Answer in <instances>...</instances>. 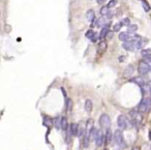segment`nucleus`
<instances>
[{
	"instance_id": "nucleus-1",
	"label": "nucleus",
	"mask_w": 151,
	"mask_h": 150,
	"mask_svg": "<svg viewBox=\"0 0 151 150\" xmlns=\"http://www.w3.org/2000/svg\"><path fill=\"white\" fill-rule=\"evenodd\" d=\"M113 140H114L115 143H116L118 146H120L121 148L125 147V140H124L123 134H122V132H121L120 129H117V131L114 133V135H113Z\"/></svg>"
},
{
	"instance_id": "nucleus-2",
	"label": "nucleus",
	"mask_w": 151,
	"mask_h": 150,
	"mask_svg": "<svg viewBox=\"0 0 151 150\" xmlns=\"http://www.w3.org/2000/svg\"><path fill=\"white\" fill-rule=\"evenodd\" d=\"M150 108V100L149 98H143L138 105V111L140 113H145Z\"/></svg>"
},
{
	"instance_id": "nucleus-3",
	"label": "nucleus",
	"mask_w": 151,
	"mask_h": 150,
	"mask_svg": "<svg viewBox=\"0 0 151 150\" xmlns=\"http://www.w3.org/2000/svg\"><path fill=\"white\" fill-rule=\"evenodd\" d=\"M99 124L102 128L105 129H109L111 126V119L107 114H102L99 118Z\"/></svg>"
},
{
	"instance_id": "nucleus-4",
	"label": "nucleus",
	"mask_w": 151,
	"mask_h": 150,
	"mask_svg": "<svg viewBox=\"0 0 151 150\" xmlns=\"http://www.w3.org/2000/svg\"><path fill=\"white\" fill-rule=\"evenodd\" d=\"M128 123H129V121L124 115H120L117 118V125L120 129H126L128 127Z\"/></svg>"
},
{
	"instance_id": "nucleus-5",
	"label": "nucleus",
	"mask_w": 151,
	"mask_h": 150,
	"mask_svg": "<svg viewBox=\"0 0 151 150\" xmlns=\"http://www.w3.org/2000/svg\"><path fill=\"white\" fill-rule=\"evenodd\" d=\"M140 38V37H137V38H133V39H129L127 42H124L122 44V48L127 50V51H134L136 49V40Z\"/></svg>"
},
{
	"instance_id": "nucleus-6",
	"label": "nucleus",
	"mask_w": 151,
	"mask_h": 150,
	"mask_svg": "<svg viewBox=\"0 0 151 150\" xmlns=\"http://www.w3.org/2000/svg\"><path fill=\"white\" fill-rule=\"evenodd\" d=\"M142 113H140L139 111H132L131 112V115H132V118H133V122L136 124V125H139L142 123Z\"/></svg>"
},
{
	"instance_id": "nucleus-7",
	"label": "nucleus",
	"mask_w": 151,
	"mask_h": 150,
	"mask_svg": "<svg viewBox=\"0 0 151 150\" xmlns=\"http://www.w3.org/2000/svg\"><path fill=\"white\" fill-rule=\"evenodd\" d=\"M138 71H139V73H140L141 75H146V74L150 71V66H149V64H148L147 62H145V61H141V62L139 63Z\"/></svg>"
},
{
	"instance_id": "nucleus-8",
	"label": "nucleus",
	"mask_w": 151,
	"mask_h": 150,
	"mask_svg": "<svg viewBox=\"0 0 151 150\" xmlns=\"http://www.w3.org/2000/svg\"><path fill=\"white\" fill-rule=\"evenodd\" d=\"M43 124H44L46 127L50 128V127L52 126V124H53V119H52L51 117H49V116L45 115V116H44V121H43Z\"/></svg>"
},
{
	"instance_id": "nucleus-9",
	"label": "nucleus",
	"mask_w": 151,
	"mask_h": 150,
	"mask_svg": "<svg viewBox=\"0 0 151 150\" xmlns=\"http://www.w3.org/2000/svg\"><path fill=\"white\" fill-rule=\"evenodd\" d=\"M147 39L145 38H138L136 40V49H142L144 46H146Z\"/></svg>"
},
{
	"instance_id": "nucleus-10",
	"label": "nucleus",
	"mask_w": 151,
	"mask_h": 150,
	"mask_svg": "<svg viewBox=\"0 0 151 150\" xmlns=\"http://www.w3.org/2000/svg\"><path fill=\"white\" fill-rule=\"evenodd\" d=\"M131 82L136 83L137 85H139V86H141V87L145 86V82H144V80H143L142 77H135V78H133V79L131 80Z\"/></svg>"
},
{
	"instance_id": "nucleus-11",
	"label": "nucleus",
	"mask_w": 151,
	"mask_h": 150,
	"mask_svg": "<svg viewBox=\"0 0 151 150\" xmlns=\"http://www.w3.org/2000/svg\"><path fill=\"white\" fill-rule=\"evenodd\" d=\"M95 143L97 146H101L104 144V136L101 134V132H97V135H96V138H95Z\"/></svg>"
},
{
	"instance_id": "nucleus-12",
	"label": "nucleus",
	"mask_w": 151,
	"mask_h": 150,
	"mask_svg": "<svg viewBox=\"0 0 151 150\" xmlns=\"http://www.w3.org/2000/svg\"><path fill=\"white\" fill-rule=\"evenodd\" d=\"M107 42L106 40H101L99 44H98V46H97V51H98V53H104L106 50H107Z\"/></svg>"
},
{
	"instance_id": "nucleus-13",
	"label": "nucleus",
	"mask_w": 151,
	"mask_h": 150,
	"mask_svg": "<svg viewBox=\"0 0 151 150\" xmlns=\"http://www.w3.org/2000/svg\"><path fill=\"white\" fill-rule=\"evenodd\" d=\"M70 132H71L72 136H78V134H79V124L78 123H72Z\"/></svg>"
},
{
	"instance_id": "nucleus-14",
	"label": "nucleus",
	"mask_w": 151,
	"mask_h": 150,
	"mask_svg": "<svg viewBox=\"0 0 151 150\" xmlns=\"http://www.w3.org/2000/svg\"><path fill=\"white\" fill-rule=\"evenodd\" d=\"M86 17H87V20H88L89 22H93L94 19H95V12H94V10L89 9V10L87 11V13H86Z\"/></svg>"
},
{
	"instance_id": "nucleus-15",
	"label": "nucleus",
	"mask_w": 151,
	"mask_h": 150,
	"mask_svg": "<svg viewBox=\"0 0 151 150\" xmlns=\"http://www.w3.org/2000/svg\"><path fill=\"white\" fill-rule=\"evenodd\" d=\"M119 39L121 40V42H127V40H129V33H127V32H121L120 34H119Z\"/></svg>"
},
{
	"instance_id": "nucleus-16",
	"label": "nucleus",
	"mask_w": 151,
	"mask_h": 150,
	"mask_svg": "<svg viewBox=\"0 0 151 150\" xmlns=\"http://www.w3.org/2000/svg\"><path fill=\"white\" fill-rule=\"evenodd\" d=\"M92 108H93L92 101H91L90 99H87V100L85 101V110H86L88 113H90V112L92 111Z\"/></svg>"
},
{
	"instance_id": "nucleus-17",
	"label": "nucleus",
	"mask_w": 151,
	"mask_h": 150,
	"mask_svg": "<svg viewBox=\"0 0 151 150\" xmlns=\"http://www.w3.org/2000/svg\"><path fill=\"white\" fill-rule=\"evenodd\" d=\"M53 124H54V126H55L56 129L61 128V118H59V117H55V118L53 119Z\"/></svg>"
},
{
	"instance_id": "nucleus-18",
	"label": "nucleus",
	"mask_w": 151,
	"mask_h": 150,
	"mask_svg": "<svg viewBox=\"0 0 151 150\" xmlns=\"http://www.w3.org/2000/svg\"><path fill=\"white\" fill-rule=\"evenodd\" d=\"M61 129L67 131L68 129V123L66 117H61Z\"/></svg>"
},
{
	"instance_id": "nucleus-19",
	"label": "nucleus",
	"mask_w": 151,
	"mask_h": 150,
	"mask_svg": "<svg viewBox=\"0 0 151 150\" xmlns=\"http://www.w3.org/2000/svg\"><path fill=\"white\" fill-rule=\"evenodd\" d=\"M108 32H109V28L108 27H104L101 30H100V33H99V39H104L106 36H107V34H108Z\"/></svg>"
},
{
	"instance_id": "nucleus-20",
	"label": "nucleus",
	"mask_w": 151,
	"mask_h": 150,
	"mask_svg": "<svg viewBox=\"0 0 151 150\" xmlns=\"http://www.w3.org/2000/svg\"><path fill=\"white\" fill-rule=\"evenodd\" d=\"M142 1V6H143V8H144V10L146 11V12H148V11H150L151 7L150 5H149V3L146 1V0H141Z\"/></svg>"
},
{
	"instance_id": "nucleus-21",
	"label": "nucleus",
	"mask_w": 151,
	"mask_h": 150,
	"mask_svg": "<svg viewBox=\"0 0 151 150\" xmlns=\"http://www.w3.org/2000/svg\"><path fill=\"white\" fill-rule=\"evenodd\" d=\"M73 106H74V103L71 98H67L66 99V111L67 112H71L72 109H73Z\"/></svg>"
},
{
	"instance_id": "nucleus-22",
	"label": "nucleus",
	"mask_w": 151,
	"mask_h": 150,
	"mask_svg": "<svg viewBox=\"0 0 151 150\" xmlns=\"http://www.w3.org/2000/svg\"><path fill=\"white\" fill-rule=\"evenodd\" d=\"M112 132H111V129L109 128V129H107V133H106V142L107 143H110L111 141H112Z\"/></svg>"
},
{
	"instance_id": "nucleus-23",
	"label": "nucleus",
	"mask_w": 151,
	"mask_h": 150,
	"mask_svg": "<svg viewBox=\"0 0 151 150\" xmlns=\"http://www.w3.org/2000/svg\"><path fill=\"white\" fill-rule=\"evenodd\" d=\"M138 30V26L137 25H129L127 28V33H134Z\"/></svg>"
},
{
	"instance_id": "nucleus-24",
	"label": "nucleus",
	"mask_w": 151,
	"mask_h": 150,
	"mask_svg": "<svg viewBox=\"0 0 151 150\" xmlns=\"http://www.w3.org/2000/svg\"><path fill=\"white\" fill-rule=\"evenodd\" d=\"M95 35H96V34H95V32H94L92 29H90V30H88V31L86 32V37L89 38V39H92Z\"/></svg>"
},
{
	"instance_id": "nucleus-25",
	"label": "nucleus",
	"mask_w": 151,
	"mask_h": 150,
	"mask_svg": "<svg viewBox=\"0 0 151 150\" xmlns=\"http://www.w3.org/2000/svg\"><path fill=\"white\" fill-rule=\"evenodd\" d=\"M109 11H110V10H109V7H108L107 5H106V6H102V7L100 8V10H99V12H100L101 16H107Z\"/></svg>"
},
{
	"instance_id": "nucleus-26",
	"label": "nucleus",
	"mask_w": 151,
	"mask_h": 150,
	"mask_svg": "<svg viewBox=\"0 0 151 150\" xmlns=\"http://www.w3.org/2000/svg\"><path fill=\"white\" fill-rule=\"evenodd\" d=\"M121 27H122V24H121V22H118V23H116V24L114 25V27H113V30H114V32H118V31L121 29Z\"/></svg>"
},
{
	"instance_id": "nucleus-27",
	"label": "nucleus",
	"mask_w": 151,
	"mask_h": 150,
	"mask_svg": "<svg viewBox=\"0 0 151 150\" xmlns=\"http://www.w3.org/2000/svg\"><path fill=\"white\" fill-rule=\"evenodd\" d=\"M93 127V120L92 119H89L88 121H87V128H86V132H90V129Z\"/></svg>"
},
{
	"instance_id": "nucleus-28",
	"label": "nucleus",
	"mask_w": 151,
	"mask_h": 150,
	"mask_svg": "<svg viewBox=\"0 0 151 150\" xmlns=\"http://www.w3.org/2000/svg\"><path fill=\"white\" fill-rule=\"evenodd\" d=\"M134 73V69H133V66L132 65H129L128 66V69L125 71V73H124V76H126V77H128V76H131L132 74Z\"/></svg>"
},
{
	"instance_id": "nucleus-29",
	"label": "nucleus",
	"mask_w": 151,
	"mask_h": 150,
	"mask_svg": "<svg viewBox=\"0 0 151 150\" xmlns=\"http://www.w3.org/2000/svg\"><path fill=\"white\" fill-rule=\"evenodd\" d=\"M121 24L122 25H125V26H129L131 25V21L128 18H124L122 21H121Z\"/></svg>"
},
{
	"instance_id": "nucleus-30",
	"label": "nucleus",
	"mask_w": 151,
	"mask_h": 150,
	"mask_svg": "<svg viewBox=\"0 0 151 150\" xmlns=\"http://www.w3.org/2000/svg\"><path fill=\"white\" fill-rule=\"evenodd\" d=\"M116 4H117V0H110L107 6H108L109 8H111V7H114Z\"/></svg>"
},
{
	"instance_id": "nucleus-31",
	"label": "nucleus",
	"mask_w": 151,
	"mask_h": 150,
	"mask_svg": "<svg viewBox=\"0 0 151 150\" xmlns=\"http://www.w3.org/2000/svg\"><path fill=\"white\" fill-rule=\"evenodd\" d=\"M141 54H142V56H143V57H144V56H147V55H149V54H151V49L142 50V51H141Z\"/></svg>"
},
{
	"instance_id": "nucleus-32",
	"label": "nucleus",
	"mask_w": 151,
	"mask_h": 150,
	"mask_svg": "<svg viewBox=\"0 0 151 150\" xmlns=\"http://www.w3.org/2000/svg\"><path fill=\"white\" fill-rule=\"evenodd\" d=\"M144 61H145V62H147V63L151 62V54L147 55V56H144Z\"/></svg>"
},
{
	"instance_id": "nucleus-33",
	"label": "nucleus",
	"mask_w": 151,
	"mask_h": 150,
	"mask_svg": "<svg viewBox=\"0 0 151 150\" xmlns=\"http://www.w3.org/2000/svg\"><path fill=\"white\" fill-rule=\"evenodd\" d=\"M112 36H113V32L109 31V32H108V34H107V37H108V38H112Z\"/></svg>"
},
{
	"instance_id": "nucleus-34",
	"label": "nucleus",
	"mask_w": 151,
	"mask_h": 150,
	"mask_svg": "<svg viewBox=\"0 0 151 150\" xmlns=\"http://www.w3.org/2000/svg\"><path fill=\"white\" fill-rule=\"evenodd\" d=\"M107 17H108V19H111V18L113 17V13H112L111 11H109V12H108V15H107Z\"/></svg>"
},
{
	"instance_id": "nucleus-35",
	"label": "nucleus",
	"mask_w": 151,
	"mask_h": 150,
	"mask_svg": "<svg viewBox=\"0 0 151 150\" xmlns=\"http://www.w3.org/2000/svg\"><path fill=\"white\" fill-rule=\"evenodd\" d=\"M97 1V3H99V4H102L104 2H106V0H96Z\"/></svg>"
},
{
	"instance_id": "nucleus-36",
	"label": "nucleus",
	"mask_w": 151,
	"mask_h": 150,
	"mask_svg": "<svg viewBox=\"0 0 151 150\" xmlns=\"http://www.w3.org/2000/svg\"><path fill=\"white\" fill-rule=\"evenodd\" d=\"M148 137H149V140L151 141V131L149 132V134H148Z\"/></svg>"
},
{
	"instance_id": "nucleus-37",
	"label": "nucleus",
	"mask_w": 151,
	"mask_h": 150,
	"mask_svg": "<svg viewBox=\"0 0 151 150\" xmlns=\"http://www.w3.org/2000/svg\"><path fill=\"white\" fill-rule=\"evenodd\" d=\"M133 150H140V149H139V148H134Z\"/></svg>"
},
{
	"instance_id": "nucleus-38",
	"label": "nucleus",
	"mask_w": 151,
	"mask_h": 150,
	"mask_svg": "<svg viewBox=\"0 0 151 150\" xmlns=\"http://www.w3.org/2000/svg\"><path fill=\"white\" fill-rule=\"evenodd\" d=\"M150 94H151V89H150Z\"/></svg>"
},
{
	"instance_id": "nucleus-39",
	"label": "nucleus",
	"mask_w": 151,
	"mask_h": 150,
	"mask_svg": "<svg viewBox=\"0 0 151 150\" xmlns=\"http://www.w3.org/2000/svg\"><path fill=\"white\" fill-rule=\"evenodd\" d=\"M150 71H151V66H150Z\"/></svg>"
}]
</instances>
